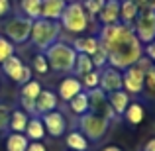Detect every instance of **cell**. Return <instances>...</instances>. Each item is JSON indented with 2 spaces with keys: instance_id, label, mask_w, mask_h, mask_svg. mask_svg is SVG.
<instances>
[{
  "instance_id": "cell-1",
  "label": "cell",
  "mask_w": 155,
  "mask_h": 151,
  "mask_svg": "<svg viewBox=\"0 0 155 151\" xmlns=\"http://www.w3.org/2000/svg\"><path fill=\"white\" fill-rule=\"evenodd\" d=\"M98 41L102 49L108 53V65L120 71L137 63L143 57V43L137 39L134 26L130 24H112V26H100Z\"/></svg>"
},
{
  "instance_id": "cell-2",
  "label": "cell",
  "mask_w": 155,
  "mask_h": 151,
  "mask_svg": "<svg viewBox=\"0 0 155 151\" xmlns=\"http://www.w3.org/2000/svg\"><path fill=\"white\" fill-rule=\"evenodd\" d=\"M43 53H45L49 69L53 73H61V75L73 73V67H75V61H77V51L71 43L59 39L51 47H47Z\"/></svg>"
},
{
  "instance_id": "cell-3",
  "label": "cell",
  "mask_w": 155,
  "mask_h": 151,
  "mask_svg": "<svg viewBox=\"0 0 155 151\" xmlns=\"http://www.w3.org/2000/svg\"><path fill=\"white\" fill-rule=\"evenodd\" d=\"M59 39H61V24L59 22H51V20H43V18L34 20L31 34H30V43L39 53H43L47 47H51Z\"/></svg>"
},
{
  "instance_id": "cell-4",
  "label": "cell",
  "mask_w": 155,
  "mask_h": 151,
  "mask_svg": "<svg viewBox=\"0 0 155 151\" xmlns=\"http://www.w3.org/2000/svg\"><path fill=\"white\" fill-rule=\"evenodd\" d=\"M61 24V30H65L67 34H73V35H81L87 31V28L91 26L88 22V14L87 10L83 8L81 2H69L65 6V12L59 20Z\"/></svg>"
},
{
  "instance_id": "cell-5",
  "label": "cell",
  "mask_w": 155,
  "mask_h": 151,
  "mask_svg": "<svg viewBox=\"0 0 155 151\" xmlns=\"http://www.w3.org/2000/svg\"><path fill=\"white\" fill-rule=\"evenodd\" d=\"M108 130H110V122L106 118H102L100 114L87 112L83 116H79V132L92 143L102 140L108 133Z\"/></svg>"
},
{
  "instance_id": "cell-6",
  "label": "cell",
  "mask_w": 155,
  "mask_h": 151,
  "mask_svg": "<svg viewBox=\"0 0 155 151\" xmlns=\"http://www.w3.org/2000/svg\"><path fill=\"white\" fill-rule=\"evenodd\" d=\"M31 24L34 20L26 18V16L18 14L14 18L6 20L4 24V38H8L14 45H24V43L30 41V34H31Z\"/></svg>"
},
{
  "instance_id": "cell-7",
  "label": "cell",
  "mask_w": 155,
  "mask_h": 151,
  "mask_svg": "<svg viewBox=\"0 0 155 151\" xmlns=\"http://www.w3.org/2000/svg\"><path fill=\"white\" fill-rule=\"evenodd\" d=\"M134 26V31H136L137 39L141 43H151L155 41V10L151 8H141L140 14H137L136 22L132 24Z\"/></svg>"
},
{
  "instance_id": "cell-8",
  "label": "cell",
  "mask_w": 155,
  "mask_h": 151,
  "mask_svg": "<svg viewBox=\"0 0 155 151\" xmlns=\"http://www.w3.org/2000/svg\"><path fill=\"white\" fill-rule=\"evenodd\" d=\"M143 83H145V73L137 65H132V67L122 71V90H126L130 96L141 94L143 92Z\"/></svg>"
},
{
  "instance_id": "cell-9",
  "label": "cell",
  "mask_w": 155,
  "mask_h": 151,
  "mask_svg": "<svg viewBox=\"0 0 155 151\" xmlns=\"http://www.w3.org/2000/svg\"><path fill=\"white\" fill-rule=\"evenodd\" d=\"M88 106H91V112L94 114H100L102 118H106L108 122L112 120H118V116L114 114L112 106L108 104V94L100 88H92L88 90Z\"/></svg>"
},
{
  "instance_id": "cell-10",
  "label": "cell",
  "mask_w": 155,
  "mask_h": 151,
  "mask_svg": "<svg viewBox=\"0 0 155 151\" xmlns=\"http://www.w3.org/2000/svg\"><path fill=\"white\" fill-rule=\"evenodd\" d=\"M39 118H41L43 126H45L47 136L61 137V136L67 133V118H65L63 112L53 110V112H47V114H43V116H39Z\"/></svg>"
},
{
  "instance_id": "cell-11",
  "label": "cell",
  "mask_w": 155,
  "mask_h": 151,
  "mask_svg": "<svg viewBox=\"0 0 155 151\" xmlns=\"http://www.w3.org/2000/svg\"><path fill=\"white\" fill-rule=\"evenodd\" d=\"M100 90H104L106 94L110 92H116L122 88V71L116 67H110L106 65L104 69H100V84H98Z\"/></svg>"
},
{
  "instance_id": "cell-12",
  "label": "cell",
  "mask_w": 155,
  "mask_h": 151,
  "mask_svg": "<svg viewBox=\"0 0 155 151\" xmlns=\"http://www.w3.org/2000/svg\"><path fill=\"white\" fill-rule=\"evenodd\" d=\"M83 83H81L79 77L75 75H67L59 80V87H57V96L63 102H69L71 98H75L79 92H83Z\"/></svg>"
},
{
  "instance_id": "cell-13",
  "label": "cell",
  "mask_w": 155,
  "mask_h": 151,
  "mask_svg": "<svg viewBox=\"0 0 155 151\" xmlns=\"http://www.w3.org/2000/svg\"><path fill=\"white\" fill-rule=\"evenodd\" d=\"M57 106H59V96H57V92L49 90V88H43V90L39 92V96L35 98V114H38V116H43V114H47V112L57 110Z\"/></svg>"
},
{
  "instance_id": "cell-14",
  "label": "cell",
  "mask_w": 155,
  "mask_h": 151,
  "mask_svg": "<svg viewBox=\"0 0 155 151\" xmlns=\"http://www.w3.org/2000/svg\"><path fill=\"white\" fill-rule=\"evenodd\" d=\"M100 26H112L120 22V0H106L100 14L96 16Z\"/></svg>"
},
{
  "instance_id": "cell-15",
  "label": "cell",
  "mask_w": 155,
  "mask_h": 151,
  "mask_svg": "<svg viewBox=\"0 0 155 151\" xmlns=\"http://www.w3.org/2000/svg\"><path fill=\"white\" fill-rule=\"evenodd\" d=\"M65 6H67L65 0H41V18L59 22L65 12Z\"/></svg>"
},
{
  "instance_id": "cell-16",
  "label": "cell",
  "mask_w": 155,
  "mask_h": 151,
  "mask_svg": "<svg viewBox=\"0 0 155 151\" xmlns=\"http://www.w3.org/2000/svg\"><path fill=\"white\" fill-rule=\"evenodd\" d=\"M24 61L20 59L18 55H12V57H8L6 61H4L2 65H0V69H2V73L8 77L10 80H14L16 84H18V80H20V77H22V73H24Z\"/></svg>"
},
{
  "instance_id": "cell-17",
  "label": "cell",
  "mask_w": 155,
  "mask_h": 151,
  "mask_svg": "<svg viewBox=\"0 0 155 151\" xmlns=\"http://www.w3.org/2000/svg\"><path fill=\"white\" fill-rule=\"evenodd\" d=\"M132 102V98H130V94L126 90H116V92H110L108 94V104L112 106V110H114V114H116L118 118L120 116H124V112H126V108H128V104Z\"/></svg>"
},
{
  "instance_id": "cell-18",
  "label": "cell",
  "mask_w": 155,
  "mask_h": 151,
  "mask_svg": "<svg viewBox=\"0 0 155 151\" xmlns=\"http://www.w3.org/2000/svg\"><path fill=\"white\" fill-rule=\"evenodd\" d=\"M28 122H30V114L24 112L22 108H12V112H10V124H8V132L24 133V132H26Z\"/></svg>"
},
{
  "instance_id": "cell-19",
  "label": "cell",
  "mask_w": 155,
  "mask_h": 151,
  "mask_svg": "<svg viewBox=\"0 0 155 151\" xmlns=\"http://www.w3.org/2000/svg\"><path fill=\"white\" fill-rule=\"evenodd\" d=\"M45 126H43L41 118L39 116H30V122H28L26 126V132H24V136L28 137L30 141H41L43 137H45Z\"/></svg>"
},
{
  "instance_id": "cell-20",
  "label": "cell",
  "mask_w": 155,
  "mask_h": 151,
  "mask_svg": "<svg viewBox=\"0 0 155 151\" xmlns=\"http://www.w3.org/2000/svg\"><path fill=\"white\" fill-rule=\"evenodd\" d=\"M75 47L77 53H84V55H92L96 49L100 47V41H98V35H84V38H77L73 39L71 43Z\"/></svg>"
},
{
  "instance_id": "cell-21",
  "label": "cell",
  "mask_w": 155,
  "mask_h": 151,
  "mask_svg": "<svg viewBox=\"0 0 155 151\" xmlns=\"http://www.w3.org/2000/svg\"><path fill=\"white\" fill-rule=\"evenodd\" d=\"M28 145H30V140L24 133L8 132L6 140H4V149L6 151H28Z\"/></svg>"
},
{
  "instance_id": "cell-22",
  "label": "cell",
  "mask_w": 155,
  "mask_h": 151,
  "mask_svg": "<svg viewBox=\"0 0 155 151\" xmlns=\"http://www.w3.org/2000/svg\"><path fill=\"white\" fill-rule=\"evenodd\" d=\"M65 143H67V147L71 151H87L88 145H91V141H88L79 130H73V132L65 133Z\"/></svg>"
},
{
  "instance_id": "cell-23",
  "label": "cell",
  "mask_w": 155,
  "mask_h": 151,
  "mask_svg": "<svg viewBox=\"0 0 155 151\" xmlns=\"http://www.w3.org/2000/svg\"><path fill=\"white\" fill-rule=\"evenodd\" d=\"M124 118L130 126H140L141 122L145 120V108L140 102H130L126 112H124Z\"/></svg>"
},
{
  "instance_id": "cell-24",
  "label": "cell",
  "mask_w": 155,
  "mask_h": 151,
  "mask_svg": "<svg viewBox=\"0 0 155 151\" xmlns=\"http://www.w3.org/2000/svg\"><path fill=\"white\" fill-rule=\"evenodd\" d=\"M67 104H69V110H71L75 116H83V114L91 112V106H88V92L87 90L79 92V94H77L75 98H71Z\"/></svg>"
},
{
  "instance_id": "cell-25",
  "label": "cell",
  "mask_w": 155,
  "mask_h": 151,
  "mask_svg": "<svg viewBox=\"0 0 155 151\" xmlns=\"http://www.w3.org/2000/svg\"><path fill=\"white\" fill-rule=\"evenodd\" d=\"M137 14H140V6L130 0H120V22L122 24H130L132 26L136 22Z\"/></svg>"
},
{
  "instance_id": "cell-26",
  "label": "cell",
  "mask_w": 155,
  "mask_h": 151,
  "mask_svg": "<svg viewBox=\"0 0 155 151\" xmlns=\"http://www.w3.org/2000/svg\"><path fill=\"white\" fill-rule=\"evenodd\" d=\"M18 8H20V14L30 20L41 18V0H20Z\"/></svg>"
},
{
  "instance_id": "cell-27",
  "label": "cell",
  "mask_w": 155,
  "mask_h": 151,
  "mask_svg": "<svg viewBox=\"0 0 155 151\" xmlns=\"http://www.w3.org/2000/svg\"><path fill=\"white\" fill-rule=\"evenodd\" d=\"M92 61H91V55H84V53H77V61H75V67H73V73H75V77H83L87 75V73L92 71Z\"/></svg>"
},
{
  "instance_id": "cell-28",
  "label": "cell",
  "mask_w": 155,
  "mask_h": 151,
  "mask_svg": "<svg viewBox=\"0 0 155 151\" xmlns=\"http://www.w3.org/2000/svg\"><path fill=\"white\" fill-rule=\"evenodd\" d=\"M41 90H43L41 83H39V80H35V79H31V80H28L26 84H22V87H20V96L30 98V100H35Z\"/></svg>"
},
{
  "instance_id": "cell-29",
  "label": "cell",
  "mask_w": 155,
  "mask_h": 151,
  "mask_svg": "<svg viewBox=\"0 0 155 151\" xmlns=\"http://www.w3.org/2000/svg\"><path fill=\"white\" fill-rule=\"evenodd\" d=\"M104 2H106V0H81L83 8L87 10V14H88V22H91V24L96 22V16L100 14Z\"/></svg>"
},
{
  "instance_id": "cell-30",
  "label": "cell",
  "mask_w": 155,
  "mask_h": 151,
  "mask_svg": "<svg viewBox=\"0 0 155 151\" xmlns=\"http://www.w3.org/2000/svg\"><path fill=\"white\" fill-rule=\"evenodd\" d=\"M81 83H83V88L84 90H92V88H98L100 84V71L98 69H92L91 73H87V75L81 77Z\"/></svg>"
},
{
  "instance_id": "cell-31",
  "label": "cell",
  "mask_w": 155,
  "mask_h": 151,
  "mask_svg": "<svg viewBox=\"0 0 155 151\" xmlns=\"http://www.w3.org/2000/svg\"><path fill=\"white\" fill-rule=\"evenodd\" d=\"M31 69H34V73H38V75H47V73L51 71L49 69V63H47V57L45 53H39L34 57V61H31Z\"/></svg>"
},
{
  "instance_id": "cell-32",
  "label": "cell",
  "mask_w": 155,
  "mask_h": 151,
  "mask_svg": "<svg viewBox=\"0 0 155 151\" xmlns=\"http://www.w3.org/2000/svg\"><path fill=\"white\" fill-rule=\"evenodd\" d=\"M16 45L10 41L8 38H4L2 34H0V65L4 63V61L8 59V57H12V55H16Z\"/></svg>"
},
{
  "instance_id": "cell-33",
  "label": "cell",
  "mask_w": 155,
  "mask_h": 151,
  "mask_svg": "<svg viewBox=\"0 0 155 151\" xmlns=\"http://www.w3.org/2000/svg\"><path fill=\"white\" fill-rule=\"evenodd\" d=\"M143 92H147L149 98H155V63L145 71V83H143Z\"/></svg>"
},
{
  "instance_id": "cell-34",
  "label": "cell",
  "mask_w": 155,
  "mask_h": 151,
  "mask_svg": "<svg viewBox=\"0 0 155 151\" xmlns=\"http://www.w3.org/2000/svg\"><path fill=\"white\" fill-rule=\"evenodd\" d=\"M91 61H92V67L98 69V71H100V69H104L106 65H108V53L102 49V45H100L98 49H96V51L91 55Z\"/></svg>"
},
{
  "instance_id": "cell-35",
  "label": "cell",
  "mask_w": 155,
  "mask_h": 151,
  "mask_svg": "<svg viewBox=\"0 0 155 151\" xmlns=\"http://www.w3.org/2000/svg\"><path fill=\"white\" fill-rule=\"evenodd\" d=\"M10 112H12V108H10L8 104H0V133H8Z\"/></svg>"
},
{
  "instance_id": "cell-36",
  "label": "cell",
  "mask_w": 155,
  "mask_h": 151,
  "mask_svg": "<svg viewBox=\"0 0 155 151\" xmlns=\"http://www.w3.org/2000/svg\"><path fill=\"white\" fill-rule=\"evenodd\" d=\"M20 108H22L24 112H28L30 116H38V114H35V100H30V98L20 96Z\"/></svg>"
},
{
  "instance_id": "cell-37",
  "label": "cell",
  "mask_w": 155,
  "mask_h": 151,
  "mask_svg": "<svg viewBox=\"0 0 155 151\" xmlns=\"http://www.w3.org/2000/svg\"><path fill=\"white\" fill-rule=\"evenodd\" d=\"M12 14V0H0V20Z\"/></svg>"
},
{
  "instance_id": "cell-38",
  "label": "cell",
  "mask_w": 155,
  "mask_h": 151,
  "mask_svg": "<svg viewBox=\"0 0 155 151\" xmlns=\"http://www.w3.org/2000/svg\"><path fill=\"white\" fill-rule=\"evenodd\" d=\"M143 55L147 57L151 63H155V41H151V43H145L143 45Z\"/></svg>"
},
{
  "instance_id": "cell-39",
  "label": "cell",
  "mask_w": 155,
  "mask_h": 151,
  "mask_svg": "<svg viewBox=\"0 0 155 151\" xmlns=\"http://www.w3.org/2000/svg\"><path fill=\"white\" fill-rule=\"evenodd\" d=\"M31 75H34V73H31V69L26 65V67H24V73H22V77H20V80H18V84L22 87V84H26L28 80H31V79H34Z\"/></svg>"
},
{
  "instance_id": "cell-40",
  "label": "cell",
  "mask_w": 155,
  "mask_h": 151,
  "mask_svg": "<svg viewBox=\"0 0 155 151\" xmlns=\"http://www.w3.org/2000/svg\"><path fill=\"white\" fill-rule=\"evenodd\" d=\"M28 151H47V147H45V143H41V141H30Z\"/></svg>"
},
{
  "instance_id": "cell-41",
  "label": "cell",
  "mask_w": 155,
  "mask_h": 151,
  "mask_svg": "<svg viewBox=\"0 0 155 151\" xmlns=\"http://www.w3.org/2000/svg\"><path fill=\"white\" fill-rule=\"evenodd\" d=\"M143 151H155V137H151V140L143 145Z\"/></svg>"
},
{
  "instance_id": "cell-42",
  "label": "cell",
  "mask_w": 155,
  "mask_h": 151,
  "mask_svg": "<svg viewBox=\"0 0 155 151\" xmlns=\"http://www.w3.org/2000/svg\"><path fill=\"white\" fill-rule=\"evenodd\" d=\"M100 151H124V149L118 147V145H106V147H102Z\"/></svg>"
},
{
  "instance_id": "cell-43",
  "label": "cell",
  "mask_w": 155,
  "mask_h": 151,
  "mask_svg": "<svg viewBox=\"0 0 155 151\" xmlns=\"http://www.w3.org/2000/svg\"><path fill=\"white\" fill-rule=\"evenodd\" d=\"M130 2L137 4V6H140V10H141V8H147V0H130Z\"/></svg>"
},
{
  "instance_id": "cell-44",
  "label": "cell",
  "mask_w": 155,
  "mask_h": 151,
  "mask_svg": "<svg viewBox=\"0 0 155 151\" xmlns=\"http://www.w3.org/2000/svg\"><path fill=\"white\" fill-rule=\"evenodd\" d=\"M147 6L151 8V10H155V0H147Z\"/></svg>"
},
{
  "instance_id": "cell-45",
  "label": "cell",
  "mask_w": 155,
  "mask_h": 151,
  "mask_svg": "<svg viewBox=\"0 0 155 151\" xmlns=\"http://www.w3.org/2000/svg\"><path fill=\"white\" fill-rule=\"evenodd\" d=\"M65 2H67V4H69V2H81V0H65Z\"/></svg>"
}]
</instances>
